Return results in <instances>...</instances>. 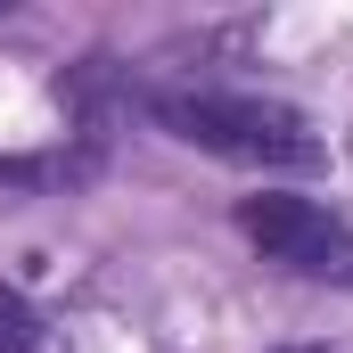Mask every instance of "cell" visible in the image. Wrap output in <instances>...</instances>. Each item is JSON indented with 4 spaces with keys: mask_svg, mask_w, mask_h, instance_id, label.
I'll use <instances>...</instances> for the list:
<instances>
[{
    "mask_svg": "<svg viewBox=\"0 0 353 353\" xmlns=\"http://www.w3.org/2000/svg\"><path fill=\"white\" fill-rule=\"evenodd\" d=\"M0 353H41V312L17 288H0Z\"/></svg>",
    "mask_w": 353,
    "mask_h": 353,
    "instance_id": "277c9868",
    "label": "cell"
},
{
    "mask_svg": "<svg viewBox=\"0 0 353 353\" xmlns=\"http://www.w3.org/2000/svg\"><path fill=\"white\" fill-rule=\"evenodd\" d=\"M271 353H329V345H271Z\"/></svg>",
    "mask_w": 353,
    "mask_h": 353,
    "instance_id": "5b68a950",
    "label": "cell"
},
{
    "mask_svg": "<svg viewBox=\"0 0 353 353\" xmlns=\"http://www.w3.org/2000/svg\"><path fill=\"white\" fill-rule=\"evenodd\" d=\"M99 173V157H66V148H58V157H0V189H74V181H90Z\"/></svg>",
    "mask_w": 353,
    "mask_h": 353,
    "instance_id": "3957f363",
    "label": "cell"
},
{
    "mask_svg": "<svg viewBox=\"0 0 353 353\" xmlns=\"http://www.w3.org/2000/svg\"><path fill=\"white\" fill-rule=\"evenodd\" d=\"M239 230L263 247V263L296 271V279L353 288V222H337L329 205H312V197H247Z\"/></svg>",
    "mask_w": 353,
    "mask_h": 353,
    "instance_id": "7a4b0ae2",
    "label": "cell"
},
{
    "mask_svg": "<svg viewBox=\"0 0 353 353\" xmlns=\"http://www.w3.org/2000/svg\"><path fill=\"white\" fill-rule=\"evenodd\" d=\"M140 107L173 140L222 157V165H247V173H321L329 165L312 115H296L288 99H255V90H140Z\"/></svg>",
    "mask_w": 353,
    "mask_h": 353,
    "instance_id": "6da1fadb",
    "label": "cell"
}]
</instances>
